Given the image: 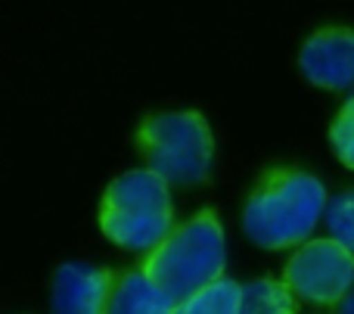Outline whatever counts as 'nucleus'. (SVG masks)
Instances as JSON below:
<instances>
[{
  "mask_svg": "<svg viewBox=\"0 0 354 314\" xmlns=\"http://www.w3.org/2000/svg\"><path fill=\"white\" fill-rule=\"evenodd\" d=\"M326 187L314 174L274 168L255 184L243 209V230L261 249L305 246L326 215Z\"/></svg>",
  "mask_w": 354,
  "mask_h": 314,
  "instance_id": "1",
  "label": "nucleus"
},
{
  "mask_svg": "<svg viewBox=\"0 0 354 314\" xmlns=\"http://www.w3.org/2000/svg\"><path fill=\"white\" fill-rule=\"evenodd\" d=\"M224 268H227L224 228H221L218 215L212 209H202L189 221L177 224L165 237V243L147 255L140 271L165 293V299L177 308L187 299L199 296L202 290L224 280Z\"/></svg>",
  "mask_w": 354,
  "mask_h": 314,
  "instance_id": "2",
  "label": "nucleus"
},
{
  "mask_svg": "<svg viewBox=\"0 0 354 314\" xmlns=\"http://www.w3.org/2000/svg\"><path fill=\"white\" fill-rule=\"evenodd\" d=\"M100 228L115 246L153 252L174 230L168 184L149 168H134L115 178L100 205Z\"/></svg>",
  "mask_w": 354,
  "mask_h": 314,
  "instance_id": "3",
  "label": "nucleus"
},
{
  "mask_svg": "<svg viewBox=\"0 0 354 314\" xmlns=\"http://www.w3.org/2000/svg\"><path fill=\"white\" fill-rule=\"evenodd\" d=\"M137 147L147 159V168L159 174L168 187L202 184L212 174L214 137L208 122L193 109L156 112L143 118Z\"/></svg>",
  "mask_w": 354,
  "mask_h": 314,
  "instance_id": "4",
  "label": "nucleus"
},
{
  "mask_svg": "<svg viewBox=\"0 0 354 314\" xmlns=\"http://www.w3.org/2000/svg\"><path fill=\"white\" fill-rule=\"evenodd\" d=\"M283 284L314 305H339L354 290V255L336 240H308L286 261Z\"/></svg>",
  "mask_w": 354,
  "mask_h": 314,
  "instance_id": "5",
  "label": "nucleus"
},
{
  "mask_svg": "<svg viewBox=\"0 0 354 314\" xmlns=\"http://www.w3.org/2000/svg\"><path fill=\"white\" fill-rule=\"evenodd\" d=\"M299 68L311 84L345 91L354 84V31L320 28L301 44Z\"/></svg>",
  "mask_w": 354,
  "mask_h": 314,
  "instance_id": "6",
  "label": "nucleus"
},
{
  "mask_svg": "<svg viewBox=\"0 0 354 314\" xmlns=\"http://www.w3.org/2000/svg\"><path fill=\"white\" fill-rule=\"evenodd\" d=\"M115 274L84 261H66L53 277L50 308L53 314H106Z\"/></svg>",
  "mask_w": 354,
  "mask_h": 314,
  "instance_id": "7",
  "label": "nucleus"
},
{
  "mask_svg": "<svg viewBox=\"0 0 354 314\" xmlns=\"http://www.w3.org/2000/svg\"><path fill=\"white\" fill-rule=\"evenodd\" d=\"M106 314H174V305L143 271H128L115 277Z\"/></svg>",
  "mask_w": 354,
  "mask_h": 314,
  "instance_id": "8",
  "label": "nucleus"
},
{
  "mask_svg": "<svg viewBox=\"0 0 354 314\" xmlns=\"http://www.w3.org/2000/svg\"><path fill=\"white\" fill-rule=\"evenodd\" d=\"M236 314H295V293L283 280H249L239 293Z\"/></svg>",
  "mask_w": 354,
  "mask_h": 314,
  "instance_id": "9",
  "label": "nucleus"
},
{
  "mask_svg": "<svg viewBox=\"0 0 354 314\" xmlns=\"http://www.w3.org/2000/svg\"><path fill=\"white\" fill-rule=\"evenodd\" d=\"M239 293H243V286H239L236 280L224 277V280H218L214 286L202 290L199 296H193V299H187L183 305H177L174 314H236Z\"/></svg>",
  "mask_w": 354,
  "mask_h": 314,
  "instance_id": "10",
  "label": "nucleus"
},
{
  "mask_svg": "<svg viewBox=\"0 0 354 314\" xmlns=\"http://www.w3.org/2000/svg\"><path fill=\"white\" fill-rule=\"evenodd\" d=\"M324 221L326 230H330V240H336L339 246H345L354 255V190L330 199Z\"/></svg>",
  "mask_w": 354,
  "mask_h": 314,
  "instance_id": "11",
  "label": "nucleus"
},
{
  "mask_svg": "<svg viewBox=\"0 0 354 314\" xmlns=\"http://www.w3.org/2000/svg\"><path fill=\"white\" fill-rule=\"evenodd\" d=\"M330 143H333V149H336L339 162L354 168V93L345 100V106L339 109L336 122H333Z\"/></svg>",
  "mask_w": 354,
  "mask_h": 314,
  "instance_id": "12",
  "label": "nucleus"
},
{
  "mask_svg": "<svg viewBox=\"0 0 354 314\" xmlns=\"http://www.w3.org/2000/svg\"><path fill=\"white\" fill-rule=\"evenodd\" d=\"M336 314H354V290H351L348 296L342 299V302L336 305Z\"/></svg>",
  "mask_w": 354,
  "mask_h": 314,
  "instance_id": "13",
  "label": "nucleus"
}]
</instances>
